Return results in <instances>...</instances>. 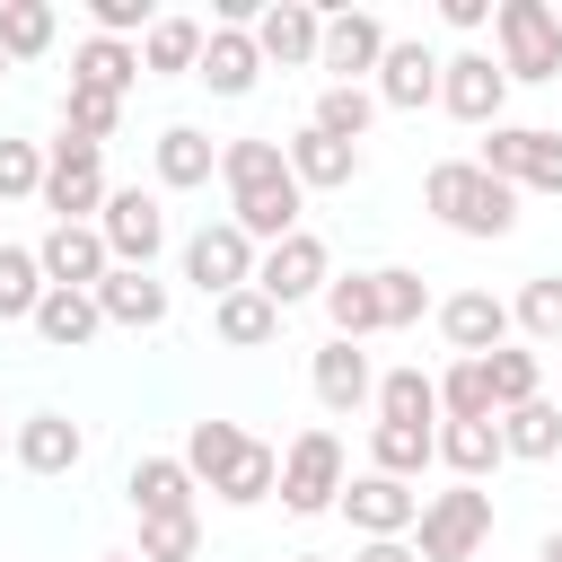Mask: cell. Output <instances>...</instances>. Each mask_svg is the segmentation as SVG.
Segmentation results:
<instances>
[{"label": "cell", "instance_id": "1", "mask_svg": "<svg viewBox=\"0 0 562 562\" xmlns=\"http://www.w3.org/2000/svg\"><path fill=\"white\" fill-rule=\"evenodd\" d=\"M422 211L439 220V228H457V237H509L518 228V184H501V176H483L474 158H439L430 176H422Z\"/></svg>", "mask_w": 562, "mask_h": 562}, {"label": "cell", "instance_id": "2", "mask_svg": "<svg viewBox=\"0 0 562 562\" xmlns=\"http://www.w3.org/2000/svg\"><path fill=\"white\" fill-rule=\"evenodd\" d=\"M342 483H351V465H342V439H334L325 422H307V430L281 448V483H272V501H281L290 518H325V509L342 501Z\"/></svg>", "mask_w": 562, "mask_h": 562}, {"label": "cell", "instance_id": "3", "mask_svg": "<svg viewBox=\"0 0 562 562\" xmlns=\"http://www.w3.org/2000/svg\"><path fill=\"white\" fill-rule=\"evenodd\" d=\"M483 544H492V492L483 483H448V492L422 501V518H413L422 562H474Z\"/></svg>", "mask_w": 562, "mask_h": 562}, {"label": "cell", "instance_id": "4", "mask_svg": "<svg viewBox=\"0 0 562 562\" xmlns=\"http://www.w3.org/2000/svg\"><path fill=\"white\" fill-rule=\"evenodd\" d=\"M492 44H501L492 61H501L509 88H518V79H527V88L562 79V18H553L544 0H501V9H492Z\"/></svg>", "mask_w": 562, "mask_h": 562}, {"label": "cell", "instance_id": "5", "mask_svg": "<svg viewBox=\"0 0 562 562\" xmlns=\"http://www.w3.org/2000/svg\"><path fill=\"white\" fill-rule=\"evenodd\" d=\"M97 237H105V255H114V263H132V272H149V263L167 255V202H158L149 184H105V211H97Z\"/></svg>", "mask_w": 562, "mask_h": 562}, {"label": "cell", "instance_id": "6", "mask_svg": "<svg viewBox=\"0 0 562 562\" xmlns=\"http://www.w3.org/2000/svg\"><path fill=\"white\" fill-rule=\"evenodd\" d=\"M53 220H97L105 211V149H88V140H44V193H35Z\"/></svg>", "mask_w": 562, "mask_h": 562}, {"label": "cell", "instance_id": "7", "mask_svg": "<svg viewBox=\"0 0 562 562\" xmlns=\"http://www.w3.org/2000/svg\"><path fill=\"white\" fill-rule=\"evenodd\" d=\"M325 281H334V255H325V237L316 228H299V237H281V246H263L255 255V290L290 316V307H307V299H325Z\"/></svg>", "mask_w": 562, "mask_h": 562}, {"label": "cell", "instance_id": "8", "mask_svg": "<svg viewBox=\"0 0 562 562\" xmlns=\"http://www.w3.org/2000/svg\"><path fill=\"white\" fill-rule=\"evenodd\" d=\"M378 53H386V18H369V9H325V35H316V70H334L325 88H369V79H378Z\"/></svg>", "mask_w": 562, "mask_h": 562}, {"label": "cell", "instance_id": "9", "mask_svg": "<svg viewBox=\"0 0 562 562\" xmlns=\"http://www.w3.org/2000/svg\"><path fill=\"white\" fill-rule=\"evenodd\" d=\"M369 97H378V114H422V105H439V53H430L422 35H386Z\"/></svg>", "mask_w": 562, "mask_h": 562}, {"label": "cell", "instance_id": "10", "mask_svg": "<svg viewBox=\"0 0 562 562\" xmlns=\"http://www.w3.org/2000/svg\"><path fill=\"white\" fill-rule=\"evenodd\" d=\"M439 105L457 114V123H474V132H492L501 123V105H509V79H501V61L492 53H439Z\"/></svg>", "mask_w": 562, "mask_h": 562}, {"label": "cell", "instance_id": "11", "mask_svg": "<svg viewBox=\"0 0 562 562\" xmlns=\"http://www.w3.org/2000/svg\"><path fill=\"white\" fill-rule=\"evenodd\" d=\"M35 272H44V290H97L114 272V255H105L97 220H53L35 237Z\"/></svg>", "mask_w": 562, "mask_h": 562}, {"label": "cell", "instance_id": "12", "mask_svg": "<svg viewBox=\"0 0 562 562\" xmlns=\"http://www.w3.org/2000/svg\"><path fill=\"white\" fill-rule=\"evenodd\" d=\"M184 281H193L202 299H228V290L255 281V246H246L228 220H202V228L184 237Z\"/></svg>", "mask_w": 562, "mask_h": 562}, {"label": "cell", "instance_id": "13", "mask_svg": "<svg viewBox=\"0 0 562 562\" xmlns=\"http://www.w3.org/2000/svg\"><path fill=\"white\" fill-rule=\"evenodd\" d=\"M430 316H439V342H448L457 360H492V351L509 342V299H492V290H457V299H439Z\"/></svg>", "mask_w": 562, "mask_h": 562}, {"label": "cell", "instance_id": "14", "mask_svg": "<svg viewBox=\"0 0 562 562\" xmlns=\"http://www.w3.org/2000/svg\"><path fill=\"white\" fill-rule=\"evenodd\" d=\"M334 509L351 518V536H413V518H422V492H413V483H395V474H351Z\"/></svg>", "mask_w": 562, "mask_h": 562}, {"label": "cell", "instance_id": "15", "mask_svg": "<svg viewBox=\"0 0 562 562\" xmlns=\"http://www.w3.org/2000/svg\"><path fill=\"white\" fill-rule=\"evenodd\" d=\"M307 386H316V404L334 413V422H351L369 395H378V369H369V351L360 342H316V360H307Z\"/></svg>", "mask_w": 562, "mask_h": 562}, {"label": "cell", "instance_id": "16", "mask_svg": "<svg viewBox=\"0 0 562 562\" xmlns=\"http://www.w3.org/2000/svg\"><path fill=\"white\" fill-rule=\"evenodd\" d=\"M88 299H97V316H105V325H123V334H158V325H167V307H176V299H167V281H158V272H132V263H114Z\"/></svg>", "mask_w": 562, "mask_h": 562}, {"label": "cell", "instance_id": "17", "mask_svg": "<svg viewBox=\"0 0 562 562\" xmlns=\"http://www.w3.org/2000/svg\"><path fill=\"white\" fill-rule=\"evenodd\" d=\"M316 35H325V9H307V0H272V9L255 18L263 70H307V61H316Z\"/></svg>", "mask_w": 562, "mask_h": 562}, {"label": "cell", "instance_id": "18", "mask_svg": "<svg viewBox=\"0 0 562 562\" xmlns=\"http://www.w3.org/2000/svg\"><path fill=\"white\" fill-rule=\"evenodd\" d=\"M149 167H158V193H202V184L220 176V140H211L202 123H167V132L149 140Z\"/></svg>", "mask_w": 562, "mask_h": 562}, {"label": "cell", "instance_id": "19", "mask_svg": "<svg viewBox=\"0 0 562 562\" xmlns=\"http://www.w3.org/2000/svg\"><path fill=\"white\" fill-rule=\"evenodd\" d=\"M9 457H18L26 474H44V483H53V474H70V465L88 457V430H79L70 413H26V422L9 430Z\"/></svg>", "mask_w": 562, "mask_h": 562}, {"label": "cell", "instance_id": "20", "mask_svg": "<svg viewBox=\"0 0 562 562\" xmlns=\"http://www.w3.org/2000/svg\"><path fill=\"white\" fill-rule=\"evenodd\" d=\"M193 79L211 88V97H255V79H263V53H255V35L246 26H211L202 35V61H193Z\"/></svg>", "mask_w": 562, "mask_h": 562}, {"label": "cell", "instance_id": "21", "mask_svg": "<svg viewBox=\"0 0 562 562\" xmlns=\"http://www.w3.org/2000/svg\"><path fill=\"white\" fill-rule=\"evenodd\" d=\"M281 158H290V184H299V193H342V184L360 176V149H351V140H325L316 123H299V132L281 140Z\"/></svg>", "mask_w": 562, "mask_h": 562}, {"label": "cell", "instance_id": "22", "mask_svg": "<svg viewBox=\"0 0 562 562\" xmlns=\"http://www.w3.org/2000/svg\"><path fill=\"white\" fill-rule=\"evenodd\" d=\"M193 474H184V457H132V474H123V501H132V518H184L193 509Z\"/></svg>", "mask_w": 562, "mask_h": 562}, {"label": "cell", "instance_id": "23", "mask_svg": "<svg viewBox=\"0 0 562 562\" xmlns=\"http://www.w3.org/2000/svg\"><path fill=\"white\" fill-rule=\"evenodd\" d=\"M202 18H184V9H158L149 18V35H140V79H184L193 61H202Z\"/></svg>", "mask_w": 562, "mask_h": 562}, {"label": "cell", "instance_id": "24", "mask_svg": "<svg viewBox=\"0 0 562 562\" xmlns=\"http://www.w3.org/2000/svg\"><path fill=\"white\" fill-rule=\"evenodd\" d=\"M430 457H439L457 483H483V474L509 465V457H501V422H439V430H430Z\"/></svg>", "mask_w": 562, "mask_h": 562}, {"label": "cell", "instance_id": "25", "mask_svg": "<svg viewBox=\"0 0 562 562\" xmlns=\"http://www.w3.org/2000/svg\"><path fill=\"white\" fill-rule=\"evenodd\" d=\"M132 79H140V44H114V35H79L70 44V88L132 97Z\"/></svg>", "mask_w": 562, "mask_h": 562}, {"label": "cell", "instance_id": "26", "mask_svg": "<svg viewBox=\"0 0 562 562\" xmlns=\"http://www.w3.org/2000/svg\"><path fill=\"white\" fill-rule=\"evenodd\" d=\"M26 325H35L53 351H88V342L105 334V316H97V299H88V290H44Z\"/></svg>", "mask_w": 562, "mask_h": 562}, {"label": "cell", "instance_id": "27", "mask_svg": "<svg viewBox=\"0 0 562 562\" xmlns=\"http://www.w3.org/2000/svg\"><path fill=\"white\" fill-rule=\"evenodd\" d=\"M211 334L228 342V351H263L272 334H281V307L246 281V290H228V299H211Z\"/></svg>", "mask_w": 562, "mask_h": 562}, {"label": "cell", "instance_id": "28", "mask_svg": "<svg viewBox=\"0 0 562 562\" xmlns=\"http://www.w3.org/2000/svg\"><path fill=\"white\" fill-rule=\"evenodd\" d=\"M501 457H518V465H553V457H562V413H553V395L501 413Z\"/></svg>", "mask_w": 562, "mask_h": 562}, {"label": "cell", "instance_id": "29", "mask_svg": "<svg viewBox=\"0 0 562 562\" xmlns=\"http://www.w3.org/2000/svg\"><path fill=\"white\" fill-rule=\"evenodd\" d=\"M220 184L228 193H263V184H290V158L272 132H246V140H220Z\"/></svg>", "mask_w": 562, "mask_h": 562}, {"label": "cell", "instance_id": "30", "mask_svg": "<svg viewBox=\"0 0 562 562\" xmlns=\"http://www.w3.org/2000/svg\"><path fill=\"white\" fill-rule=\"evenodd\" d=\"M439 430V422H430ZM430 430L413 422H369V474H395V483H422L439 457H430Z\"/></svg>", "mask_w": 562, "mask_h": 562}, {"label": "cell", "instance_id": "31", "mask_svg": "<svg viewBox=\"0 0 562 562\" xmlns=\"http://www.w3.org/2000/svg\"><path fill=\"white\" fill-rule=\"evenodd\" d=\"M325 325H334V342L386 334V325H378V281H369V272H334V281H325Z\"/></svg>", "mask_w": 562, "mask_h": 562}, {"label": "cell", "instance_id": "32", "mask_svg": "<svg viewBox=\"0 0 562 562\" xmlns=\"http://www.w3.org/2000/svg\"><path fill=\"white\" fill-rule=\"evenodd\" d=\"M53 35H61V9L53 0H0V53H9V70L18 61H44Z\"/></svg>", "mask_w": 562, "mask_h": 562}, {"label": "cell", "instance_id": "33", "mask_svg": "<svg viewBox=\"0 0 562 562\" xmlns=\"http://www.w3.org/2000/svg\"><path fill=\"white\" fill-rule=\"evenodd\" d=\"M369 404H378V422H413V430H430V422H439V378H430V369H386Z\"/></svg>", "mask_w": 562, "mask_h": 562}, {"label": "cell", "instance_id": "34", "mask_svg": "<svg viewBox=\"0 0 562 562\" xmlns=\"http://www.w3.org/2000/svg\"><path fill=\"white\" fill-rule=\"evenodd\" d=\"M509 334H527V351H536V342H562V272H527V281H518Z\"/></svg>", "mask_w": 562, "mask_h": 562}, {"label": "cell", "instance_id": "35", "mask_svg": "<svg viewBox=\"0 0 562 562\" xmlns=\"http://www.w3.org/2000/svg\"><path fill=\"white\" fill-rule=\"evenodd\" d=\"M176 457H184L193 483H220V474L246 457V430H237V422H184V448H176Z\"/></svg>", "mask_w": 562, "mask_h": 562}, {"label": "cell", "instance_id": "36", "mask_svg": "<svg viewBox=\"0 0 562 562\" xmlns=\"http://www.w3.org/2000/svg\"><path fill=\"white\" fill-rule=\"evenodd\" d=\"M369 281H378V325H386V334H404V325L430 316V281H422L413 263H378Z\"/></svg>", "mask_w": 562, "mask_h": 562}, {"label": "cell", "instance_id": "37", "mask_svg": "<svg viewBox=\"0 0 562 562\" xmlns=\"http://www.w3.org/2000/svg\"><path fill=\"white\" fill-rule=\"evenodd\" d=\"M483 378H492V413H509V404H536V395H544V360H536L527 342H501V351L483 360Z\"/></svg>", "mask_w": 562, "mask_h": 562}, {"label": "cell", "instance_id": "38", "mask_svg": "<svg viewBox=\"0 0 562 562\" xmlns=\"http://www.w3.org/2000/svg\"><path fill=\"white\" fill-rule=\"evenodd\" d=\"M272 483H281V448H263V439H246V457L211 483V501H228V509H255V501H272Z\"/></svg>", "mask_w": 562, "mask_h": 562}, {"label": "cell", "instance_id": "39", "mask_svg": "<svg viewBox=\"0 0 562 562\" xmlns=\"http://www.w3.org/2000/svg\"><path fill=\"white\" fill-rule=\"evenodd\" d=\"M439 422H501L483 360H448V369H439Z\"/></svg>", "mask_w": 562, "mask_h": 562}, {"label": "cell", "instance_id": "40", "mask_svg": "<svg viewBox=\"0 0 562 562\" xmlns=\"http://www.w3.org/2000/svg\"><path fill=\"white\" fill-rule=\"evenodd\" d=\"M307 123H316L325 140H351V149H360V140H369V123H378V97H369V88H325Z\"/></svg>", "mask_w": 562, "mask_h": 562}, {"label": "cell", "instance_id": "41", "mask_svg": "<svg viewBox=\"0 0 562 562\" xmlns=\"http://www.w3.org/2000/svg\"><path fill=\"white\" fill-rule=\"evenodd\" d=\"M44 299V272H35V246H9L0 237V325H26Z\"/></svg>", "mask_w": 562, "mask_h": 562}, {"label": "cell", "instance_id": "42", "mask_svg": "<svg viewBox=\"0 0 562 562\" xmlns=\"http://www.w3.org/2000/svg\"><path fill=\"white\" fill-rule=\"evenodd\" d=\"M114 123H123V97H97V88H61V132H70V140L105 149V140H114Z\"/></svg>", "mask_w": 562, "mask_h": 562}, {"label": "cell", "instance_id": "43", "mask_svg": "<svg viewBox=\"0 0 562 562\" xmlns=\"http://www.w3.org/2000/svg\"><path fill=\"white\" fill-rule=\"evenodd\" d=\"M140 562H193L202 553V509H184V518H140V544H132Z\"/></svg>", "mask_w": 562, "mask_h": 562}, {"label": "cell", "instance_id": "44", "mask_svg": "<svg viewBox=\"0 0 562 562\" xmlns=\"http://www.w3.org/2000/svg\"><path fill=\"white\" fill-rule=\"evenodd\" d=\"M44 193V149L35 140H0V202H26Z\"/></svg>", "mask_w": 562, "mask_h": 562}, {"label": "cell", "instance_id": "45", "mask_svg": "<svg viewBox=\"0 0 562 562\" xmlns=\"http://www.w3.org/2000/svg\"><path fill=\"white\" fill-rule=\"evenodd\" d=\"M518 184L527 193H562V132H527V167H518Z\"/></svg>", "mask_w": 562, "mask_h": 562}, {"label": "cell", "instance_id": "46", "mask_svg": "<svg viewBox=\"0 0 562 562\" xmlns=\"http://www.w3.org/2000/svg\"><path fill=\"white\" fill-rule=\"evenodd\" d=\"M351 562H422V553H413V536H360Z\"/></svg>", "mask_w": 562, "mask_h": 562}, {"label": "cell", "instance_id": "47", "mask_svg": "<svg viewBox=\"0 0 562 562\" xmlns=\"http://www.w3.org/2000/svg\"><path fill=\"white\" fill-rule=\"evenodd\" d=\"M439 18H448L457 35H474V26H492V0H439Z\"/></svg>", "mask_w": 562, "mask_h": 562}, {"label": "cell", "instance_id": "48", "mask_svg": "<svg viewBox=\"0 0 562 562\" xmlns=\"http://www.w3.org/2000/svg\"><path fill=\"white\" fill-rule=\"evenodd\" d=\"M536 562H562V527H553V536H544V544H536Z\"/></svg>", "mask_w": 562, "mask_h": 562}, {"label": "cell", "instance_id": "49", "mask_svg": "<svg viewBox=\"0 0 562 562\" xmlns=\"http://www.w3.org/2000/svg\"><path fill=\"white\" fill-rule=\"evenodd\" d=\"M97 562H140V553H97Z\"/></svg>", "mask_w": 562, "mask_h": 562}, {"label": "cell", "instance_id": "50", "mask_svg": "<svg viewBox=\"0 0 562 562\" xmlns=\"http://www.w3.org/2000/svg\"><path fill=\"white\" fill-rule=\"evenodd\" d=\"M290 562H325V553H290Z\"/></svg>", "mask_w": 562, "mask_h": 562}, {"label": "cell", "instance_id": "51", "mask_svg": "<svg viewBox=\"0 0 562 562\" xmlns=\"http://www.w3.org/2000/svg\"><path fill=\"white\" fill-rule=\"evenodd\" d=\"M0 79H9V53H0Z\"/></svg>", "mask_w": 562, "mask_h": 562}, {"label": "cell", "instance_id": "52", "mask_svg": "<svg viewBox=\"0 0 562 562\" xmlns=\"http://www.w3.org/2000/svg\"><path fill=\"white\" fill-rule=\"evenodd\" d=\"M553 413H562V395H553Z\"/></svg>", "mask_w": 562, "mask_h": 562}]
</instances>
